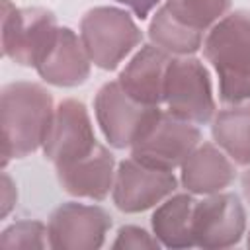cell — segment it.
Masks as SVG:
<instances>
[{"instance_id": "obj_1", "label": "cell", "mask_w": 250, "mask_h": 250, "mask_svg": "<svg viewBox=\"0 0 250 250\" xmlns=\"http://www.w3.org/2000/svg\"><path fill=\"white\" fill-rule=\"evenodd\" d=\"M53 96L35 82H10L0 96L2 164L23 158L43 145L53 119Z\"/></svg>"}, {"instance_id": "obj_2", "label": "cell", "mask_w": 250, "mask_h": 250, "mask_svg": "<svg viewBox=\"0 0 250 250\" xmlns=\"http://www.w3.org/2000/svg\"><path fill=\"white\" fill-rule=\"evenodd\" d=\"M203 55L219 78V96L227 104L250 100V12L236 10L221 18L203 41Z\"/></svg>"}, {"instance_id": "obj_3", "label": "cell", "mask_w": 250, "mask_h": 250, "mask_svg": "<svg viewBox=\"0 0 250 250\" xmlns=\"http://www.w3.org/2000/svg\"><path fill=\"white\" fill-rule=\"evenodd\" d=\"M80 39L90 61L98 68L113 70L141 43L143 33L127 12L111 6H98L82 16Z\"/></svg>"}, {"instance_id": "obj_4", "label": "cell", "mask_w": 250, "mask_h": 250, "mask_svg": "<svg viewBox=\"0 0 250 250\" xmlns=\"http://www.w3.org/2000/svg\"><path fill=\"white\" fill-rule=\"evenodd\" d=\"M199 141L201 133L195 123L158 109L131 145V156L146 166L172 172L176 166L184 164Z\"/></svg>"}, {"instance_id": "obj_5", "label": "cell", "mask_w": 250, "mask_h": 250, "mask_svg": "<svg viewBox=\"0 0 250 250\" xmlns=\"http://www.w3.org/2000/svg\"><path fill=\"white\" fill-rule=\"evenodd\" d=\"M59 31L55 14L45 8H16L2 0V51L20 66H37Z\"/></svg>"}, {"instance_id": "obj_6", "label": "cell", "mask_w": 250, "mask_h": 250, "mask_svg": "<svg viewBox=\"0 0 250 250\" xmlns=\"http://www.w3.org/2000/svg\"><path fill=\"white\" fill-rule=\"evenodd\" d=\"M164 104L176 117L203 125L215 113V100L211 78L199 59L178 57L172 59L166 70Z\"/></svg>"}, {"instance_id": "obj_7", "label": "cell", "mask_w": 250, "mask_h": 250, "mask_svg": "<svg viewBox=\"0 0 250 250\" xmlns=\"http://www.w3.org/2000/svg\"><path fill=\"white\" fill-rule=\"evenodd\" d=\"M94 109L107 143L113 148H131L160 107L137 102L121 88L119 80H113L98 90Z\"/></svg>"}, {"instance_id": "obj_8", "label": "cell", "mask_w": 250, "mask_h": 250, "mask_svg": "<svg viewBox=\"0 0 250 250\" xmlns=\"http://www.w3.org/2000/svg\"><path fill=\"white\" fill-rule=\"evenodd\" d=\"M98 145L88 109L82 102L64 100L57 105L43 139V154L57 166L78 160Z\"/></svg>"}, {"instance_id": "obj_9", "label": "cell", "mask_w": 250, "mask_h": 250, "mask_svg": "<svg viewBox=\"0 0 250 250\" xmlns=\"http://www.w3.org/2000/svg\"><path fill=\"white\" fill-rule=\"evenodd\" d=\"M111 217L98 205L62 203L49 217V246L57 250H96L104 246Z\"/></svg>"}, {"instance_id": "obj_10", "label": "cell", "mask_w": 250, "mask_h": 250, "mask_svg": "<svg viewBox=\"0 0 250 250\" xmlns=\"http://www.w3.org/2000/svg\"><path fill=\"white\" fill-rule=\"evenodd\" d=\"M174 189L176 178L170 170L146 166L131 156L117 166L111 195L119 211L141 213L166 199Z\"/></svg>"}, {"instance_id": "obj_11", "label": "cell", "mask_w": 250, "mask_h": 250, "mask_svg": "<svg viewBox=\"0 0 250 250\" xmlns=\"http://www.w3.org/2000/svg\"><path fill=\"white\" fill-rule=\"evenodd\" d=\"M246 229V213L234 193H211L195 201L193 242L199 248H229L240 242Z\"/></svg>"}, {"instance_id": "obj_12", "label": "cell", "mask_w": 250, "mask_h": 250, "mask_svg": "<svg viewBox=\"0 0 250 250\" xmlns=\"http://www.w3.org/2000/svg\"><path fill=\"white\" fill-rule=\"evenodd\" d=\"M57 178L66 193L100 201L113 189L115 158L104 145L98 143L86 156L57 166Z\"/></svg>"}, {"instance_id": "obj_13", "label": "cell", "mask_w": 250, "mask_h": 250, "mask_svg": "<svg viewBox=\"0 0 250 250\" xmlns=\"http://www.w3.org/2000/svg\"><path fill=\"white\" fill-rule=\"evenodd\" d=\"M90 57L82 45V39L70 27H59L49 51L39 61L35 70L39 76L59 88H74L90 76Z\"/></svg>"}, {"instance_id": "obj_14", "label": "cell", "mask_w": 250, "mask_h": 250, "mask_svg": "<svg viewBox=\"0 0 250 250\" xmlns=\"http://www.w3.org/2000/svg\"><path fill=\"white\" fill-rule=\"evenodd\" d=\"M170 55L156 45H145L119 74L121 88L141 104L158 105L164 102L166 70Z\"/></svg>"}, {"instance_id": "obj_15", "label": "cell", "mask_w": 250, "mask_h": 250, "mask_svg": "<svg viewBox=\"0 0 250 250\" xmlns=\"http://www.w3.org/2000/svg\"><path fill=\"white\" fill-rule=\"evenodd\" d=\"M236 170L227 152L211 143L197 145L182 164V186L189 193L211 195L234 182Z\"/></svg>"}, {"instance_id": "obj_16", "label": "cell", "mask_w": 250, "mask_h": 250, "mask_svg": "<svg viewBox=\"0 0 250 250\" xmlns=\"http://www.w3.org/2000/svg\"><path fill=\"white\" fill-rule=\"evenodd\" d=\"M193 207L195 199L188 193L174 195L152 213V230L166 248H189L193 242Z\"/></svg>"}, {"instance_id": "obj_17", "label": "cell", "mask_w": 250, "mask_h": 250, "mask_svg": "<svg viewBox=\"0 0 250 250\" xmlns=\"http://www.w3.org/2000/svg\"><path fill=\"white\" fill-rule=\"evenodd\" d=\"M213 139L236 164H250V104L227 107L213 119Z\"/></svg>"}, {"instance_id": "obj_18", "label": "cell", "mask_w": 250, "mask_h": 250, "mask_svg": "<svg viewBox=\"0 0 250 250\" xmlns=\"http://www.w3.org/2000/svg\"><path fill=\"white\" fill-rule=\"evenodd\" d=\"M148 37L152 45L168 55H191L203 45V33L178 21L164 6L152 16L148 23Z\"/></svg>"}, {"instance_id": "obj_19", "label": "cell", "mask_w": 250, "mask_h": 250, "mask_svg": "<svg viewBox=\"0 0 250 250\" xmlns=\"http://www.w3.org/2000/svg\"><path fill=\"white\" fill-rule=\"evenodd\" d=\"M232 0H166L164 8L184 25L205 31L229 12Z\"/></svg>"}, {"instance_id": "obj_20", "label": "cell", "mask_w": 250, "mask_h": 250, "mask_svg": "<svg viewBox=\"0 0 250 250\" xmlns=\"http://www.w3.org/2000/svg\"><path fill=\"white\" fill-rule=\"evenodd\" d=\"M49 230L41 221H18L4 229L0 236L2 250H33L45 248Z\"/></svg>"}, {"instance_id": "obj_21", "label": "cell", "mask_w": 250, "mask_h": 250, "mask_svg": "<svg viewBox=\"0 0 250 250\" xmlns=\"http://www.w3.org/2000/svg\"><path fill=\"white\" fill-rule=\"evenodd\" d=\"M113 248H123V250H154L160 246L158 238L148 234L141 227L125 225L117 230V236L111 244Z\"/></svg>"}, {"instance_id": "obj_22", "label": "cell", "mask_w": 250, "mask_h": 250, "mask_svg": "<svg viewBox=\"0 0 250 250\" xmlns=\"http://www.w3.org/2000/svg\"><path fill=\"white\" fill-rule=\"evenodd\" d=\"M16 184L12 182V178L4 172L2 174V189H0V217H8V213L12 211L14 203H16Z\"/></svg>"}, {"instance_id": "obj_23", "label": "cell", "mask_w": 250, "mask_h": 250, "mask_svg": "<svg viewBox=\"0 0 250 250\" xmlns=\"http://www.w3.org/2000/svg\"><path fill=\"white\" fill-rule=\"evenodd\" d=\"M115 2L125 4V6H127V8H129L137 18L145 20L160 0H115Z\"/></svg>"}, {"instance_id": "obj_24", "label": "cell", "mask_w": 250, "mask_h": 250, "mask_svg": "<svg viewBox=\"0 0 250 250\" xmlns=\"http://www.w3.org/2000/svg\"><path fill=\"white\" fill-rule=\"evenodd\" d=\"M242 191H244V197L248 199L250 203V170H246L242 174Z\"/></svg>"}, {"instance_id": "obj_25", "label": "cell", "mask_w": 250, "mask_h": 250, "mask_svg": "<svg viewBox=\"0 0 250 250\" xmlns=\"http://www.w3.org/2000/svg\"><path fill=\"white\" fill-rule=\"evenodd\" d=\"M246 246L250 248V232H248V236H246Z\"/></svg>"}]
</instances>
